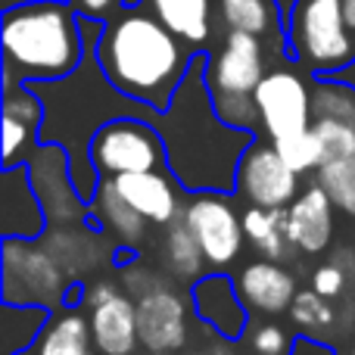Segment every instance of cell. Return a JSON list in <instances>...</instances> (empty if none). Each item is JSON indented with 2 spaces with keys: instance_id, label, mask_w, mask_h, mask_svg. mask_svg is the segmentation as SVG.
<instances>
[{
  "instance_id": "obj_3",
  "label": "cell",
  "mask_w": 355,
  "mask_h": 355,
  "mask_svg": "<svg viewBox=\"0 0 355 355\" xmlns=\"http://www.w3.org/2000/svg\"><path fill=\"white\" fill-rule=\"evenodd\" d=\"M3 91L31 81H56L85 62L81 16L69 0H22L3 6Z\"/></svg>"
},
{
  "instance_id": "obj_36",
  "label": "cell",
  "mask_w": 355,
  "mask_h": 355,
  "mask_svg": "<svg viewBox=\"0 0 355 355\" xmlns=\"http://www.w3.org/2000/svg\"><path fill=\"white\" fill-rule=\"evenodd\" d=\"M343 10H346V22H349V28L355 35V0H343Z\"/></svg>"
},
{
  "instance_id": "obj_31",
  "label": "cell",
  "mask_w": 355,
  "mask_h": 355,
  "mask_svg": "<svg viewBox=\"0 0 355 355\" xmlns=\"http://www.w3.org/2000/svg\"><path fill=\"white\" fill-rule=\"evenodd\" d=\"M293 340L284 334V327L277 324H262L256 334H252V349L259 355H287Z\"/></svg>"
},
{
  "instance_id": "obj_30",
  "label": "cell",
  "mask_w": 355,
  "mask_h": 355,
  "mask_svg": "<svg viewBox=\"0 0 355 355\" xmlns=\"http://www.w3.org/2000/svg\"><path fill=\"white\" fill-rule=\"evenodd\" d=\"M327 296H321L318 290H300L293 300V306H290V318L296 321L300 327H306V331H318V327L331 324L334 321V312L331 306H327Z\"/></svg>"
},
{
  "instance_id": "obj_34",
  "label": "cell",
  "mask_w": 355,
  "mask_h": 355,
  "mask_svg": "<svg viewBox=\"0 0 355 355\" xmlns=\"http://www.w3.org/2000/svg\"><path fill=\"white\" fill-rule=\"evenodd\" d=\"M287 355H337V352H334L331 346H324L321 340H315V337H296Z\"/></svg>"
},
{
  "instance_id": "obj_20",
  "label": "cell",
  "mask_w": 355,
  "mask_h": 355,
  "mask_svg": "<svg viewBox=\"0 0 355 355\" xmlns=\"http://www.w3.org/2000/svg\"><path fill=\"white\" fill-rule=\"evenodd\" d=\"M190 47H206L215 31V0H141Z\"/></svg>"
},
{
  "instance_id": "obj_8",
  "label": "cell",
  "mask_w": 355,
  "mask_h": 355,
  "mask_svg": "<svg viewBox=\"0 0 355 355\" xmlns=\"http://www.w3.org/2000/svg\"><path fill=\"white\" fill-rule=\"evenodd\" d=\"M227 193H190L187 206H184V225L190 227V234L196 237L202 250L209 268L221 271L227 265H234V259L243 250V218L237 215V209L225 200Z\"/></svg>"
},
{
  "instance_id": "obj_26",
  "label": "cell",
  "mask_w": 355,
  "mask_h": 355,
  "mask_svg": "<svg viewBox=\"0 0 355 355\" xmlns=\"http://www.w3.org/2000/svg\"><path fill=\"white\" fill-rule=\"evenodd\" d=\"M318 184L327 190L334 206L346 215H355V156L327 159L318 168Z\"/></svg>"
},
{
  "instance_id": "obj_9",
  "label": "cell",
  "mask_w": 355,
  "mask_h": 355,
  "mask_svg": "<svg viewBox=\"0 0 355 355\" xmlns=\"http://www.w3.org/2000/svg\"><path fill=\"white\" fill-rule=\"evenodd\" d=\"M256 110L262 131L271 141L306 131L315 122L312 91H309L306 78L290 66H277L265 72V78L256 87Z\"/></svg>"
},
{
  "instance_id": "obj_1",
  "label": "cell",
  "mask_w": 355,
  "mask_h": 355,
  "mask_svg": "<svg viewBox=\"0 0 355 355\" xmlns=\"http://www.w3.org/2000/svg\"><path fill=\"white\" fill-rule=\"evenodd\" d=\"M209 53H196L172 103L159 112L156 128L168 150V172L184 193H234L243 153L259 141L256 131L234 128L215 110L206 85Z\"/></svg>"
},
{
  "instance_id": "obj_27",
  "label": "cell",
  "mask_w": 355,
  "mask_h": 355,
  "mask_svg": "<svg viewBox=\"0 0 355 355\" xmlns=\"http://www.w3.org/2000/svg\"><path fill=\"white\" fill-rule=\"evenodd\" d=\"M312 110L315 119H343L355 125V87L334 78H315Z\"/></svg>"
},
{
  "instance_id": "obj_22",
  "label": "cell",
  "mask_w": 355,
  "mask_h": 355,
  "mask_svg": "<svg viewBox=\"0 0 355 355\" xmlns=\"http://www.w3.org/2000/svg\"><path fill=\"white\" fill-rule=\"evenodd\" d=\"M94 334H91V321L81 312L69 309V312L56 315L47 321V327L41 331L35 343L37 355H94Z\"/></svg>"
},
{
  "instance_id": "obj_16",
  "label": "cell",
  "mask_w": 355,
  "mask_h": 355,
  "mask_svg": "<svg viewBox=\"0 0 355 355\" xmlns=\"http://www.w3.org/2000/svg\"><path fill=\"white\" fill-rule=\"evenodd\" d=\"M119 193L150 221V225H172L184 215L181 184L172 172H131L112 178Z\"/></svg>"
},
{
  "instance_id": "obj_37",
  "label": "cell",
  "mask_w": 355,
  "mask_h": 355,
  "mask_svg": "<svg viewBox=\"0 0 355 355\" xmlns=\"http://www.w3.org/2000/svg\"><path fill=\"white\" fill-rule=\"evenodd\" d=\"M16 355H37V352H31V349H25V352H16Z\"/></svg>"
},
{
  "instance_id": "obj_35",
  "label": "cell",
  "mask_w": 355,
  "mask_h": 355,
  "mask_svg": "<svg viewBox=\"0 0 355 355\" xmlns=\"http://www.w3.org/2000/svg\"><path fill=\"white\" fill-rule=\"evenodd\" d=\"M112 293H119V290L112 287L110 281H100V284H94V287L87 290V293H85V302H87V309H91V306H97V302H103V300H110Z\"/></svg>"
},
{
  "instance_id": "obj_14",
  "label": "cell",
  "mask_w": 355,
  "mask_h": 355,
  "mask_svg": "<svg viewBox=\"0 0 355 355\" xmlns=\"http://www.w3.org/2000/svg\"><path fill=\"white\" fill-rule=\"evenodd\" d=\"M215 22L221 31H246L287 56V6L281 0H215Z\"/></svg>"
},
{
  "instance_id": "obj_23",
  "label": "cell",
  "mask_w": 355,
  "mask_h": 355,
  "mask_svg": "<svg viewBox=\"0 0 355 355\" xmlns=\"http://www.w3.org/2000/svg\"><path fill=\"white\" fill-rule=\"evenodd\" d=\"M50 321L47 306H16L3 302L0 309V355L25 352L37 343L41 331Z\"/></svg>"
},
{
  "instance_id": "obj_12",
  "label": "cell",
  "mask_w": 355,
  "mask_h": 355,
  "mask_svg": "<svg viewBox=\"0 0 355 355\" xmlns=\"http://www.w3.org/2000/svg\"><path fill=\"white\" fill-rule=\"evenodd\" d=\"M47 212L31 181L25 162L6 166L0 175V237L3 240H41L47 231Z\"/></svg>"
},
{
  "instance_id": "obj_7",
  "label": "cell",
  "mask_w": 355,
  "mask_h": 355,
  "mask_svg": "<svg viewBox=\"0 0 355 355\" xmlns=\"http://www.w3.org/2000/svg\"><path fill=\"white\" fill-rule=\"evenodd\" d=\"M69 284L37 240H3V302L16 306H66Z\"/></svg>"
},
{
  "instance_id": "obj_5",
  "label": "cell",
  "mask_w": 355,
  "mask_h": 355,
  "mask_svg": "<svg viewBox=\"0 0 355 355\" xmlns=\"http://www.w3.org/2000/svg\"><path fill=\"white\" fill-rule=\"evenodd\" d=\"M287 56L315 78L355 60V35L346 22L343 0H293L287 6Z\"/></svg>"
},
{
  "instance_id": "obj_28",
  "label": "cell",
  "mask_w": 355,
  "mask_h": 355,
  "mask_svg": "<svg viewBox=\"0 0 355 355\" xmlns=\"http://www.w3.org/2000/svg\"><path fill=\"white\" fill-rule=\"evenodd\" d=\"M275 147L281 150V156L296 168L300 175L306 172H318L321 162H324V144H321L318 131L306 128V131H296V135H287V137H277Z\"/></svg>"
},
{
  "instance_id": "obj_10",
  "label": "cell",
  "mask_w": 355,
  "mask_h": 355,
  "mask_svg": "<svg viewBox=\"0 0 355 355\" xmlns=\"http://www.w3.org/2000/svg\"><path fill=\"white\" fill-rule=\"evenodd\" d=\"M234 193L250 206L287 209L300 196V172L284 159L275 141H256L240 159Z\"/></svg>"
},
{
  "instance_id": "obj_2",
  "label": "cell",
  "mask_w": 355,
  "mask_h": 355,
  "mask_svg": "<svg viewBox=\"0 0 355 355\" xmlns=\"http://www.w3.org/2000/svg\"><path fill=\"white\" fill-rule=\"evenodd\" d=\"M196 50L175 35L144 3L125 6L103 22L97 37V60L106 78L122 94L166 110Z\"/></svg>"
},
{
  "instance_id": "obj_32",
  "label": "cell",
  "mask_w": 355,
  "mask_h": 355,
  "mask_svg": "<svg viewBox=\"0 0 355 355\" xmlns=\"http://www.w3.org/2000/svg\"><path fill=\"white\" fill-rule=\"evenodd\" d=\"M75 6V12L85 19H97V22H106L112 19L119 10H125V0H69Z\"/></svg>"
},
{
  "instance_id": "obj_33",
  "label": "cell",
  "mask_w": 355,
  "mask_h": 355,
  "mask_svg": "<svg viewBox=\"0 0 355 355\" xmlns=\"http://www.w3.org/2000/svg\"><path fill=\"white\" fill-rule=\"evenodd\" d=\"M312 287L318 290L321 296H340L343 293V287H346V275H343V268H337V265H321L318 271H315V277H312Z\"/></svg>"
},
{
  "instance_id": "obj_17",
  "label": "cell",
  "mask_w": 355,
  "mask_h": 355,
  "mask_svg": "<svg viewBox=\"0 0 355 355\" xmlns=\"http://www.w3.org/2000/svg\"><path fill=\"white\" fill-rule=\"evenodd\" d=\"M287 234L293 250L300 252L315 256L327 250L334 237V200L321 184L300 190V196L287 206Z\"/></svg>"
},
{
  "instance_id": "obj_13",
  "label": "cell",
  "mask_w": 355,
  "mask_h": 355,
  "mask_svg": "<svg viewBox=\"0 0 355 355\" xmlns=\"http://www.w3.org/2000/svg\"><path fill=\"white\" fill-rule=\"evenodd\" d=\"M190 306L200 321H206L221 340H240L250 324V306L240 296L237 281L221 271L200 275L190 284Z\"/></svg>"
},
{
  "instance_id": "obj_19",
  "label": "cell",
  "mask_w": 355,
  "mask_h": 355,
  "mask_svg": "<svg viewBox=\"0 0 355 355\" xmlns=\"http://www.w3.org/2000/svg\"><path fill=\"white\" fill-rule=\"evenodd\" d=\"M240 296L250 309L262 315H281L293 306L296 300V281L284 265H277L275 259L265 262H250L240 268L237 275Z\"/></svg>"
},
{
  "instance_id": "obj_18",
  "label": "cell",
  "mask_w": 355,
  "mask_h": 355,
  "mask_svg": "<svg viewBox=\"0 0 355 355\" xmlns=\"http://www.w3.org/2000/svg\"><path fill=\"white\" fill-rule=\"evenodd\" d=\"M87 321L94 334V349L103 355H131L141 343L137 302H131L125 293H112L110 300L91 306Z\"/></svg>"
},
{
  "instance_id": "obj_24",
  "label": "cell",
  "mask_w": 355,
  "mask_h": 355,
  "mask_svg": "<svg viewBox=\"0 0 355 355\" xmlns=\"http://www.w3.org/2000/svg\"><path fill=\"white\" fill-rule=\"evenodd\" d=\"M243 231L246 240L262 252L265 259L284 262L290 256V234H287V209H265L250 206L243 212Z\"/></svg>"
},
{
  "instance_id": "obj_6",
  "label": "cell",
  "mask_w": 355,
  "mask_h": 355,
  "mask_svg": "<svg viewBox=\"0 0 355 355\" xmlns=\"http://www.w3.org/2000/svg\"><path fill=\"white\" fill-rule=\"evenodd\" d=\"M91 159L100 178L131 172H168V150L147 119H112L94 135Z\"/></svg>"
},
{
  "instance_id": "obj_29",
  "label": "cell",
  "mask_w": 355,
  "mask_h": 355,
  "mask_svg": "<svg viewBox=\"0 0 355 355\" xmlns=\"http://www.w3.org/2000/svg\"><path fill=\"white\" fill-rule=\"evenodd\" d=\"M312 125L318 131L321 144H324V162L355 156V125L352 122H343V119H315Z\"/></svg>"
},
{
  "instance_id": "obj_15",
  "label": "cell",
  "mask_w": 355,
  "mask_h": 355,
  "mask_svg": "<svg viewBox=\"0 0 355 355\" xmlns=\"http://www.w3.org/2000/svg\"><path fill=\"white\" fill-rule=\"evenodd\" d=\"M137 331L150 352L181 349L187 340V312L172 290H147L137 302Z\"/></svg>"
},
{
  "instance_id": "obj_11",
  "label": "cell",
  "mask_w": 355,
  "mask_h": 355,
  "mask_svg": "<svg viewBox=\"0 0 355 355\" xmlns=\"http://www.w3.org/2000/svg\"><path fill=\"white\" fill-rule=\"evenodd\" d=\"M25 166L31 168V181L44 202L50 225H72V221H85L91 206L78 196L69 172V153L60 144H41L25 153Z\"/></svg>"
},
{
  "instance_id": "obj_38",
  "label": "cell",
  "mask_w": 355,
  "mask_h": 355,
  "mask_svg": "<svg viewBox=\"0 0 355 355\" xmlns=\"http://www.w3.org/2000/svg\"><path fill=\"white\" fill-rule=\"evenodd\" d=\"M352 355H355V352H352Z\"/></svg>"
},
{
  "instance_id": "obj_4",
  "label": "cell",
  "mask_w": 355,
  "mask_h": 355,
  "mask_svg": "<svg viewBox=\"0 0 355 355\" xmlns=\"http://www.w3.org/2000/svg\"><path fill=\"white\" fill-rule=\"evenodd\" d=\"M265 41L246 31H221V41L209 50L206 85L212 91L215 110L234 128L256 131V87L265 78Z\"/></svg>"
},
{
  "instance_id": "obj_25",
  "label": "cell",
  "mask_w": 355,
  "mask_h": 355,
  "mask_svg": "<svg viewBox=\"0 0 355 355\" xmlns=\"http://www.w3.org/2000/svg\"><path fill=\"white\" fill-rule=\"evenodd\" d=\"M166 262L178 277H193V281H196V275H200V268L206 265L200 243H196V237L190 234V227L184 225V218L172 221V227H168V234H166Z\"/></svg>"
},
{
  "instance_id": "obj_21",
  "label": "cell",
  "mask_w": 355,
  "mask_h": 355,
  "mask_svg": "<svg viewBox=\"0 0 355 355\" xmlns=\"http://www.w3.org/2000/svg\"><path fill=\"white\" fill-rule=\"evenodd\" d=\"M91 218L97 221L100 227L112 231L128 246H137L144 240V225H147V218L119 193L112 178H100V187L91 200Z\"/></svg>"
}]
</instances>
